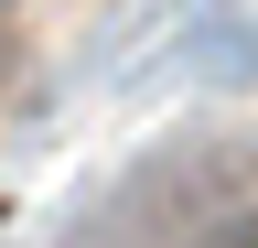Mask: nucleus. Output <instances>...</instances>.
Returning a JSON list of instances; mask_svg holds the SVG:
<instances>
[{
    "instance_id": "1",
    "label": "nucleus",
    "mask_w": 258,
    "mask_h": 248,
    "mask_svg": "<svg viewBox=\"0 0 258 248\" xmlns=\"http://www.w3.org/2000/svg\"><path fill=\"white\" fill-rule=\"evenodd\" d=\"M172 248H258V205H226V216H205V227H183Z\"/></svg>"
}]
</instances>
